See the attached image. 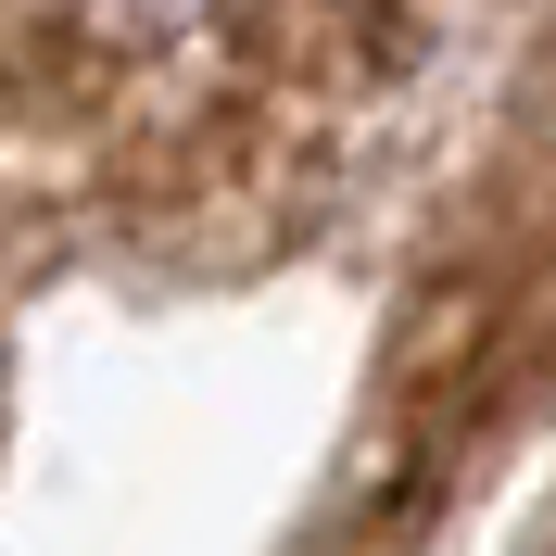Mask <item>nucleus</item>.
Masks as SVG:
<instances>
[{
    "mask_svg": "<svg viewBox=\"0 0 556 556\" xmlns=\"http://www.w3.org/2000/svg\"><path fill=\"white\" fill-rule=\"evenodd\" d=\"M531 443H556V13L506 51L392 253L367 392L291 556H443Z\"/></svg>",
    "mask_w": 556,
    "mask_h": 556,
    "instance_id": "obj_2",
    "label": "nucleus"
},
{
    "mask_svg": "<svg viewBox=\"0 0 556 556\" xmlns=\"http://www.w3.org/2000/svg\"><path fill=\"white\" fill-rule=\"evenodd\" d=\"M506 556H556V493H544V506H531V531H519V544H506Z\"/></svg>",
    "mask_w": 556,
    "mask_h": 556,
    "instance_id": "obj_3",
    "label": "nucleus"
},
{
    "mask_svg": "<svg viewBox=\"0 0 556 556\" xmlns=\"http://www.w3.org/2000/svg\"><path fill=\"white\" fill-rule=\"evenodd\" d=\"M481 0H0V291H253L417 152Z\"/></svg>",
    "mask_w": 556,
    "mask_h": 556,
    "instance_id": "obj_1",
    "label": "nucleus"
}]
</instances>
